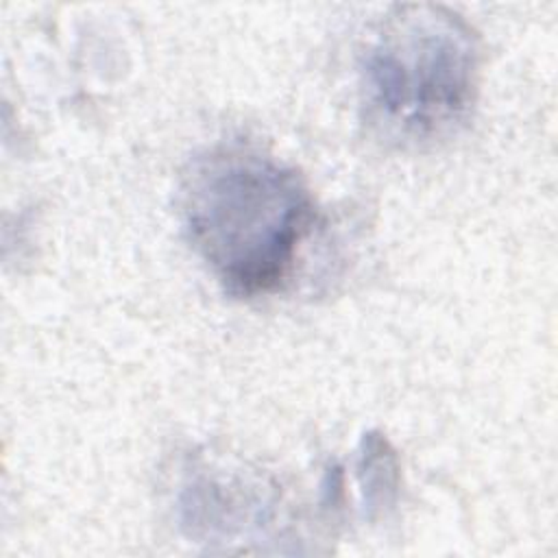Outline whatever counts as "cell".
<instances>
[{"mask_svg":"<svg viewBox=\"0 0 558 558\" xmlns=\"http://www.w3.org/2000/svg\"><path fill=\"white\" fill-rule=\"evenodd\" d=\"M482 48L449 7L395 4L360 52V109L368 129L401 148L456 135L480 94Z\"/></svg>","mask_w":558,"mask_h":558,"instance_id":"cell-2","label":"cell"},{"mask_svg":"<svg viewBox=\"0 0 558 558\" xmlns=\"http://www.w3.org/2000/svg\"><path fill=\"white\" fill-rule=\"evenodd\" d=\"M246 488V486H244ZM240 484L196 471L181 488L179 508L183 523L194 536L227 538L244 523L262 519L264 501L248 495Z\"/></svg>","mask_w":558,"mask_h":558,"instance_id":"cell-3","label":"cell"},{"mask_svg":"<svg viewBox=\"0 0 558 558\" xmlns=\"http://www.w3.org/2000/svg\"><path fill=\"white\" fill-rule=\"evenodd\" d=\"M179 216L218 286L257 299L288 283L318 211L299 170L253 144L225 142L187 163Z\"/></svg>","mask_w":558,"mask_h":558,"instance_id":"cell-1","label":"cell"},{"mask_svg":"<svg viewBox=\"0 0 558 558\" xmlns=\"http://www.w3.org/2000/svg\"><path fill=\"white\" fill-rule=\"evenodd\" d=\"M357 475L368 512L390 508L399 493V462L381 434H366L360 445Z\"/></svg>","mask_w":558,"mask_h":558,"instance_id":"cell-4","label":"cell"}]
</instances>
